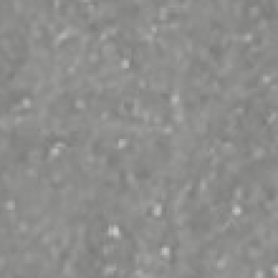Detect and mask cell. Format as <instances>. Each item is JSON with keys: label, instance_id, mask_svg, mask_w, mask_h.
<instances>
[{"label": "cell", "instance_id": "6", "mask_svg": "<svg viewBox=\"0 0 278 278\" xmlns=\"http://www.w3.org/2000/svg\"><path fill=\"white\" fill-rule=\"evenodd\" d=\"M130 59H129L128 57H125V55H123L122 59H121V66H122V68H130Z\"/></svg>", "mask_w": 278, "mask_h": 278}, {"label": "cell", "instance_id": "7", "mask_svg": "<svg viewBox=\"0 0 278 278\" xmlns=\"http://www.w3.org/2000/svg\"><path fill=\"white\" fill-rule=\"evenodd\" d=\"M116 145H117V147H120V148L127 147V145H128V139H127L126 137H120L117 139V141H116Z\"/></svg>", "mask_w": 278, "mask_h": 278}, {"label": "cell", "instance_id": "2", "mask_svg": "<svg viewBox=\"0 0 278 278\" xmlns=\"http://www.w3.org/2000/svg\"><path fill=\"white\" fill-rule=\"evenodd\" d=\"M1 205H2V209H5V210H8V211H13L16 209V201H14V200H6V201H2L1 202Z\"/></svg>", "mask_w": 278, "mask_h": 278}, {"label": "cell", "instance_id": "8", "mask_svg": "<svg viewBox=\"0 0 278 278\" xmlns=\"http://www.w3.org/2000/svg\"><path fill=\"white\" fill-rule=\"evenodd\" d=\"M253 277H254V278H263V277H265V271H264V269H262V268H256V269H254V271H253Z\"/></svg>", "mask_w": 278, "mask_h": 278}, {"label": "cell", "instance_id": "4", "mask_svg": "<svg viewBox=\"0 0 278 278\" xmlns=\"http://www.w3.org/2000/svg\"><path fill=\"white\" fill-rule=\"evenodd\" d=\"M152 213H153L156 216H161L163 214V205L160 202H157V203L153 204L152 206Z\"/></svg>", "mask_w": 278, "mask_h": 278}, {"label": "cell", "instance_id": "1", "mask_svg": "<svg viewBox=\"0 0 278 278\" xmlns=\"http://www.w3.org/2000/svg\"><path fill=\"white\" fill-rule=\"evenodd\" d=\"M108 235L110 237H113V238L117 239L118 237L121 236V228L118 225H115V224H111V225L108 226Z\"/></svg>", "mask_w": 278, "mask_h": 278}, {"label": "cell", "instance_id": "3", "mask_svg": "<svg viewBox=\"0 0 278 278\" xmlns=\"http://www.w3.org/2000/svg\"><path fill=\"white\" fill-rule=\"evenodd\" d=\"M245 212V209L242 208V205L239 203H235L234 205L232 206V213L234 216H240V215L243 214Z\"/></svg>", "mask_w": 278, "mask_h": 278}, {"label": "cell", "instance_id": "5", "mask_svg": "<svg viewBox=\"0 0 278 278\" xmlns=\"http://www.w3.org/2000/svg\"><path fill=\"white\" fill-rule=\"evenodd\" d=\"M170 254H171V248H170L167 245H164L160 248V255L161 256L167 258V256H170Z\"/></svg>", "mask_w": 278, "mask_h": 278}]
</instances>
